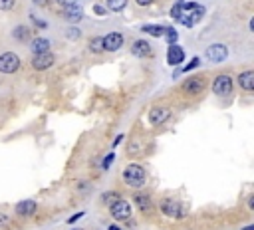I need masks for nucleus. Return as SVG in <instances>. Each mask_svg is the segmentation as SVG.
I'll return each mask as SVG.
<instances>
[{
    "label": "nucleus",
    "instance_id": "obj_1",
    "mask_svg": "<svg viewBox=\"0 0 254 230\" xmlns=\"http://www.w3.org/2000/svg\"><path fill=\"white\" fill-rule=\"evenodd\" d=\"M206 14V8L199 2H181V16L179 22L187 28H193L195 24H199L203 16Z\"/></svg>",
    "mask_w": 254,
    "mask_h": 230
},
{
    "label": "nucleus",
    "instance_id": "obj_2",
    "mask_svg": "<svg viewBox=\"0 0 254 230\" xmlns=\"http://www.w3.org/2000/svg\"><path fill=\"white\" fill-rule=\"evenodd\" d=\"M147 181V175H145V169L139 165H127L123 169V183L127 186H133V189H141Z\"/></svg>",
    "mask_w": 254,
    "mask_h": 230
},
{
    "label": "nucleus",
    "instance_id": "obj_3",
    "mask_svg": "<svg viewBox=\"0 0 254 230\" xmlns=\"http://www.w3.org/2000/svg\"><path fill=\"white\" fill-rule=\"evenodd\" d=\"M20 70V58L12 52H4L0 56V74H16Z\"/></svg>",
    "mask_w": 254,
    "mask_h": 230
},
{
    "label": "nucleus",
    "instance_id": "obj_4",
    "mask_svg": "<svg viewBox=\"0 0 254 230\" xmlns=\"http://www.w3.org/2000/svg\"><path fill=\"white\" fill-rule=\"evenodd\" d=\"M110 213H111V216L115 218V220H129L131 218V204L127 202V200H115L111 206H110Z\"/></svg>",
    "mask_w": 254,
    "mask_h": 230
},
{
    "label": "nucleus",
    "instance_id": "obj_5",
    "mask_svg": "<svg viewBox=\"0 0 254 230\" xmlns=\"http://www.w3.org/2000/svg\"><path fill=\"white\" fill-rule=\"evenodd\" d=\"M213 92H215V95H219V97L230 95V93H232V79H230L226 74L217 76L215 81H213Z\"/></svg>",
    "mask_w": 254,
    "mask_h": 230
},
{
    "label": "nucleus",
    "instance_id": "obj_6",
    "mask_svg": "<svg viewBox=\"0 0 254 230\" xmlns=\"http://www.w3.org/2000/svg\"><path fill=\"white\" fill-rule=\"evenodd\" d=\"M161 213L167 215V216H173V218H179V216H185V215H187V213H185V206L179 204V202L173 200V199L161 200Z\"/></svg>",
    "mask_w": 254,
    "mask_h": 230
},
{
    "label": "nucleus",
    "instance_id": "obj_7",
    "mask_svg": "<svg viewBox=\"0 0 254 230\" xmlns=\"http://www.w3.org/2000/svg\"><path fill=\"white\" fill-rule=\"evenodd\" d=\"M103 42V52H117L123 46V34L121 32H110L108 36L101 38Z\"/></svg>",
    "mask_w": 254,
    "mask_h": 230
},
{
    "label": "nucleus",
    "instance_id": "obj_8",
    "mask_svg": "<svg viewBox=\"0 0 254 230\" xmlns=\"http://www.w3.org/2000/svg\"><path fill=\"white\" fill-rule=\"evenodd\" d=\"M228 58V48L222 44H213L206 48V60L213 61V64H221Z\"/></svg>",
    "mask_w": 254,
    "mask_h": 230
},
{
    "label": "nucleus",
    "instance_id": "obj_9",
    "mask_svg": "<svg viewBox=\"0 0 254 230\" xmlns=\"http://www.w3.org/2000/svg\"><path fill=\"white\" fill-rule=\"evenodd\" d=\"M54 61H56V58H54V54L52 52H42V54H36L34 58H32V66L36 68V70H48V68H52L54 66Z\"/></svg>",
    "mask_w": 254,
    "mask_h": 230
},
{
    "label": "nucleus",
    "instance_id": "obj_10",
    "mask_svg": "<svg viewBox=\"0 0 254 230\" xmlns=\"http://www.w3.org/2000/svg\"><path fill=\"white\" fill-rule=\"evenodd\" d=\"M205 86H206L205 77H199V76H197V77H189V79L183 83V90H185L187 93H190V95H195V93L203 92Z\"/></svg>",
    "mask_w": 254,
    "mask_h": 230
},
{
    "label": "nucleus",
    "instance_id": "obj_11",
    "mask_svg": "<svg viewBox=\"0 0 254 230\" xmlns=\"http://www.w3.org/2000/svg\"><path fill=\"white\" fill-rule=\"evenodd\" d=\"M131 54L137 56V58H149V56H153V48H151L149 42H145V40H135L133 46H131Z\"/></svg>",
    "mask_w": 254,
    "mask_h": 230
},
{
    "label": "nucleus",
    "instance_id": "obj_12",
    "mask_svg": "<svg viewBox=\"0 0 254 230\" xmlns=\"http://www.w3.org/2000/svg\"><path fill=\"white\" fill-rule=\"evenodd\" d=\"M183 60H185V52H183L181 46H177V44L169 46V52H167V61H169V66H179Z\"/></svg>",
    "mask_w": 254,
    "mask_h": 230
},
{
    "label": "nucleus",
    "instance_id": "obj_13",
    "mask_svg": "<svg viewBox=\"0 0 254 230\" xmlns=\"http://www.w3.org/2000/svg\"><path fill=\"white\" fill-rule=\"evenodd\" d=\"M36 200H20L18 204H16V208H14V211H16V215L18 216H32L34 213H36Z\"/></svg>",
    "mask_w": 254,
    "mask_h": 230
},
{
    "label": "nucleus",
    "instance_id": "obj_14",
    "mask_svg": "<svg viewBox=\"0 0 254 230\" xmlns=\"http://www.w3.org/2000/svg\"><path fill=\"white\" fill-rule=\"evenodd\" d=\"M64 14H66V18L70 20L72 24L83 20V8H81V4H70V6H66V8H64Z\"/></svg>",
    "mask_w": 254,
    "mask_h": 230
},
{
    "label": "nucleus",
    "instance_id": "obj_15",
    "mask_svg": "<svg viewBox=\"0 0 254 230\" xmlns=\"http://www.w3.org/2000/svg\"><path fill=\"white\" fill-rule=\"evenodd\" d=\"M169 115H171V111L165 109V107H155L149 111V121L153 125H159V123H165L169 119Z\"/></svg>",
    "mask_w": 254,
    "mask_h": 230
},
{
    "label": "nucleus",
    "instance_id": "obj_16",
    "mask_svg": "<svg viewBox=\"0 0 254 230\" xmlns=\"http://www.w3.org/2000/svg\"><path fill=\"white\" fill-rule=\"evenodd\" d=\"M238 86L244 90V92H252L254 90V72L252 70H246L238 76Z\"/></svg>",
    "mask_w": 254,
    "mask_h": 230
},
{
    "label": "nucleus",
    "instance_id": "obj_17",
    "mask_svg": "<svg viewBox=\"0 0 254 230\" xmlns=\"http://www.w3.org/2000/svg\"><path fill=\"white\" fill-rule=\"evenodd\" d=\"M30 50L34 52V56L42 54V52H50V40L48 38H36V40H32Z\"/></svg>",
    "mask_w": 254,
    "mask_h": 230
},
{
    "label": "nucleus",
    "instance_id": "obj_18",
    "mask_svg": "<svg viewBox=\"0 0 254 230\" xmlns=\"http://www.w3.org/2000/svg\"><path fill=\"white\" fill-rule=\"evenodd\" d=\"M135 204L139 206L141 213H151V208H153L151 199L147 197V195H135Z\"/></svg>",
    "mask_w": 254,
    "mask_h": 230
},
{
    "label": "nucleus",
    "instance_id": "obj_19",
    "mask_svg": "<svg viewBox=\"0 0 254 230\" xmlns=\"http://www.w3.org/2000/svg\"><path fill=\"white\" fill-rule=\"evenodd\" d=\"M141 30L145 32V34H151V36H165V32H167V28L165 26H155V24H145V26H141Z\"/></svg>",
    "mask_w": 254,
    "mask_h": 230
},
{
    "label": "nucleus",
    "instance_id": "obj_20",
    "mask_svg": "<svg viewBox=\"0 0 254 230\" xmlns=\"http://www.w3.org/2000/svg\"><path fill=\"white\" fill-rule=\"evenodd\" d=\"M12 36H14V40H18V42H26V38L30 36V30H28L26 26H16V28L12 30Z\"/></svg>",
    "mask_w": 254,
    "mask_h": 230
},
{
    "label": "nucleus",
    "instance_id": "obj_21",
    "mask_svg": "<svg viewBox=\"0 0 254 230\" xmlns=\"http://www.w3.org/2000/svg\"><path fill=\"white\" fill-rule=\"evenodd\" d=\"M108 8L111 10V12H121L125 6H127V0H108Z\"/></svg>",
    "mask_w": 254,
    "mask_h": 230
},
{
    "label": "nucleus",
    "instance_id": "obj_22",
    "mask_svg": "<svg viewBox=\"0 0 254 230\" xmlns=\"http://www.w3.org/2000/svg\"><path fill=\"white\" fill-rule=\"evenodd\" d=\"M90 52H94V54H101L103 52V42H101V38H94V40H90Z\"/></svg>",
    "mask_w": 254,
    "mask_h": 230
},
{
    "label": "nucleus",
    "instance_id": "obj_23",
    "mask_svg": "<svg viewBox=\"0 0 254 230\" xmlns=\"http://www.w3.org/2000/svg\"><path fill=\"white\" fill-rule=\"evenodd\" d=\"M101 200H103V204H108V206H111V204H113L115 200H119V195H117L115 191H111V193H103Z\"/></svg>",
    "mask_w": 254,
    "mask_h": 230
},
{
    "label": "nucleus",
    "instance_id": "obj_24",
    "mask_svg": "<svg viewBox=\"0 0 254 230\" xmlns=\"http://www.w3.org/2000/svg\"><path fill=\"white\" fill-rule=\"evenodd\" d=\"M165 38H167V42H169V46H173V44H177V38H179V34L175 32V28H167Z\"/></svg>",
    "mask_w": 254,
    "mask_h": 230
},
{
    "label": "nucleus",
    "instance_id": "obj_25",
    "mask_svg": "<svg viewBox=\"0 0 254 230\" xmlns=\"http://www.w3.org/2000/svg\"><path fill=\"white\" fill-rule=\"evenodd\" d=\"M14 4H16V0H0V10L8 12V10L14 8Z\"/></svg>",
    "mask_w": 254,
    "mask_h": 230
},
{
    "label": "nucleus",
    "instance_id": "obj_26",
    "mask_svg": "<svg viewBox=\"0 0 254 230\" xmlns=\"http://www.w3.org/2000/svg\"><path fill=\"white\" fill-rule=\"evenodd\" d=\"M169 14H171L173 20H177V22H179V16H181V2H177V4L171 8V12H169Z\"/></svg>",
    "mask_w": 254,
    "mask_h": 230
},
{
    "label": "nucleus",
    "instance_id": "obj_27",
    "mask_svg": "<svg viewBox=\"0 0 254 230\" xmlns=\"http://www.w3.org/2000/svg\"><path fill=\"white\" fill-rule=\"evenodd\" d=\"M199 64H201V61H199V58H193V61H189V64H187V68H183L181 72H183V74H185V72H190V70H195Z\"/></svg>",
    "mask_w": 254,
    "mask_h": 230
},
{
    "label": "nucleus",
    "instance_id": "obj_28",
    "mask_svg": "<svg viewBox=\"0 0 254 230\" xmlns=\"http://www.w3.org/2000/svg\"><path fill=\"white\" fill-rule=\"evenodd\" d=\"M113 159H115V155H113V153H110L108 157L103 159V163H101V169H110V165L113 163Z\"/></svg>",
    "mask_w": 254,
    "mask_h": 230
},
{
    "label": "nucleus",
    "instance_id": "obj_29",
    "mask_svg": "<svg viewBox=\"0 0 254 230\" xmlns=\"http://www.w3.org/2000/svg\"><path fill=\"white\" fill-rule=\"evenodd\" d=\"M81 36V32L78 30V28H72V30H68V38L70 40H76V38H79Z\"/></svg>",
    "mask_w": 254,
    "mask_h": 230
},
{
    "label": "nucleus",
    "instance_id": "obj_30",
    "mask_svg": "<svg viewBox=\"0 0 254 230\" xmlns=\"http://www.w3.org/2000/svg\"><path fill=\"white\" fill-rule=\"evenodd\" d=\"M30 20H32V22H34L38 28H46V26H48L46 22H42V20H40V18H36V16H30Z\"/></svg>",
    "mask_w": 254,
    "mask_h": 230
},
{
    "label": "nucleus",
    "instance_id": "obj_31",
    "mask_svg": "<svg viewBox=\"0 0 254 230\" xmlns=\"http://www.w3.org/2000/svg\"><path fill=\"white\" fill-rule=\"evenodd\" d=\"M56 2H58L60 6L66 8V6H70V4H78V0H56Z\"/></svg>",
    "mask_w": 254,
    "mask_h": 230
},
{
    "label": "nucleus",
    "instance_id": "obj_32",
    "mask_svg": "<svg viewBox=\"0 0 254 230\" xmlns=\"http://www.w3.org/2000/svg\"><path fill=\"white\" fill-rule=\"evenodd\" d=\"M8 224H10V218H8V215L0 213V226H8Z\"/></svg>",
    "mask_w": 254,
    "mask_h": 230
},
{
    "label": "nucleus",
    "instance_id": "obj_33",
    "mask_svg": "<svg viewBox=\"0 0 254 230\" xmlns=\"http://www.w3.org/2000/svg\"><path fill=\"white\" fill-rule=\"evenodd\" d=\"M94 12H95L97 16H103V14H105V8H103V6H97V4H95V6H94Z\"/></svg>",
    "mask_w": 254,
    "mask_h": 230
},
{
    "label": "nucleus",
    "instance_id": "obj_34",
    "mask_svg": "<svg viewBox=\"0 0 254 230\" xmlns=\"http://www.w3.org/2000/svg\"><path fill=\"white\" fill-rule=\"evenodd\" d=\"M135 2L139 6H149V4H153V0H135Z\"/></svg>",
    "mask_w": 254,
    "mask_h": 230
},
{
    "label": "nucleus",
    "instance_id": "obj_35",
    "mask_svg": "<svg viewBox=\"0 0 254 230\" xmlns=\"http://www.w3.org/2000/svg\"><path fill=\"white\" fill-rule=\"evenodd\" d=\"M81 216H83V213H78V215H74V216H72V218H70L68 222H70V224H74V222H76V220H79Z\"/></svg>",
    "mask_w": 254,
    "mask_h": 230
},
{
    "label": "nucleus",
    "instance_id": "obj_36",
    "mask_svg": "<svg viewBox=\"0 0 254 230\" xmlns=\"http://www.w3.org/2000/svg\"><path fill=\"white\" fill-rule=\"evenodd\" d=\"M32 2H34V4H38V6H46V4L50 2V0H32Z\"/></svg>",
    "mask_w": 254,
    "mask_h": 230
},
{
    "label": "nucleus",
    "instance_id": "obj_37",
    "mask_svg": "<svg viewBox=\"0 0 254 230\" xmlns=\"http://www.w3.org/2000/svg\"><path fill=\"white\" fill-rule=\"evenodd\" d=\"M121 139H123V135H117V137H115V141H113V147H117V145L121 143Z\"/></svg>",
    "mask_w": 254,
    "mask_h": 230
},
{
    "label": "nucleus",
    "instance_id": "obj_38",
    "mask_svg": "<svg viewBox=\"0 0 254 230\" xmlns=\"http://www.w3.org/2000/svg\"><path fill=\"white\" fill-rule=\"evenodd\" d=\"M248 206H250V208H254V197H250V200H248Z\"/></svg>",
    "mask_w": 254,
    "mask_h": 230
},
{
    "label": "nucleus",
    "instance_id": "obj_39",
    "mask_svg": "<svg viewBox=\"0 0 254 230\" xmlns=\"http://www.w3.org/2000/svg\"><path fill=\"white\" fill-rule=\"evenodd\" d=\"M242 230H254V224H248L246 228H242Z\"/></svg>",
    "mask_w": 254,
    "mask_h": 230
},
{
    "label": "nucleus",
    "instance_id": "obj_40",
    "mask_svg": "<svg viewBox=\"0 0 254 230\" xmlns=\"http://www.w3.org/2000/svg\"><path fill=\"white\" fill-rule=\"evenodd\" d=\"M110 230H121L119 226H110Z\"/></svg>",
    "mask_w": 254,
    "mask_h": 230
},
{
    "label": "nucleus",
    "instance_id": "obj_41",
    "mask_svg": "<svg viewBox=\"0 0 254 230\" xmlns=\"http://www.w3.org/2000/svg\"><path fill=\"white\" fill-rule=\"evenodd\" d=\"M72 230H81V228H72Z\"/></svg>",
    "mask_w": 254,
    "mask_h": 230
}]
</instances>
